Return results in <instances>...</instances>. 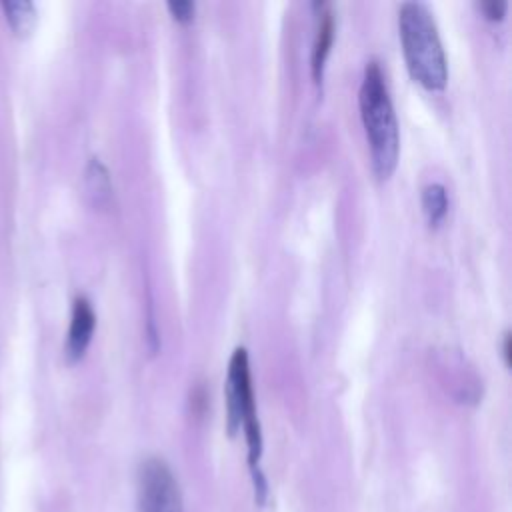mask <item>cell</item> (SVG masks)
Listing matches in <instances>:
<instances>
[{"instance_id":"6da1fadb","label":"cell","mask_w":512,"mask_h":512,"mask_svg":"<svg viewBox=\"0 0 512 512\" xmlns=\"http://www.w3.org/2000/svg\"><path fill=\"white\" fill-rule=\"evenodd\" d=\"M398 28L412 78L428 90L444 88L448 78L446 58L430 10L420 2H404L398 14Z\"/></svg>"},{"instance_id":"7a4b0ae2","label":"cell","mask_w":512,"mask_h":512,"mask_svg":"<svg viewBox=\"0 0 512 512\" xmlns=\"http://www.w3.org/2000/svg\"><path fill=\"white\" fill-rule=\"evenodd\" d=\"M360 114L370 144L372 166L380 178H386L396 166L400 140L394 108L376 62H368L364 70L360 86Z\"/></svg>"},{"instance_id":"3957f363","label":"cell","mask_w":512,"mask_h":512,"mask_svg":"<svg viewBox=\"0 0 512 512\" xmlns=\"http://www.w3.org/2000/svg\"><path fill=\"white\" fill-rule=\"evenodd\" d=\"M226 412H228L230 434H234L240 428V424L244 428L246 448H248V468H250L252 482H254V496H256V502H264L268 486H266L264 474L258 466L260 454H262V432H260V424L256 418L248 354L244 348H236L230 358V364H228Z\"/></svg>"},{"instance_id":"277c9868","label":"cell","mask_w":512,"mask_h":512,"mask_svg":"<svg viewBox=\"0 0 512 512\" xmlns=\"http://www.w3.org/2000/svg\"><path fill=\"white\" fill-rule=\"evenodd\" d=\"M140 512H184L178 482L162 458H148L138 470Z\"/></svg>"},{"instance_id":"5b68a950","label":"cell","mask_w":512,"mask_h":512,"mask_svg":"<svg viewBox=\"0 0 512 512\" xmlns=\"http://www.w3.org/2000/svg\"><path fill=\"white\" fill-rule=\"evenodd\" d=\"M94 324H96V316L90 302L82 296L76 298L72 306V318H70V328H68L66 346H64L68 362H76L82 358V354L90 344Z\"/></svg>"},{"instance_id":"8992f818","label":"cell","mask_w":512,"mask_h":512,"mask_svg":"<svg viewBox=\"0 0 512 512\" xmlns=\"http://www.w3.org/2000/svg\"><path fill=\"white\" fill-rule=\"evenodd\" d=\"M6 20L16 36H28L36 24V8L28 0H8L2 2Z\"/></svg>"},{"instance_id":"52a82bcc","label":"cell","mask_w":512,"mask_h":512,"mask_svg":"<svg viewBox=\"0 0 512 512\" xmlns=\"http://www.w3.org/2000/svg\"><path fill=\"white\" fill-rule=\"evenodd\" d=\"M84 180H86V192L92 198V202L98 206L104 204L110 196V178H108L106 166L98 158H92L88 162Z\"/></svg>"},{"instance_id":"ba28073f","label":"cell","mask_w":512,"mask_h":512,"mask_svg":"<svg viewBox=\"0 0 512 512\" xmlns=\"http://www.w3.org/2000/svg\"><path fill=\"white\" fill-rule=\"evenodd\" d=\"M332 36H334V22L330 12L322 14L320 26H318V34H316V42H314V50H312V72L314 78L320 80L322 78V68L332 44Z\"/></svg>"},{"instance_id":"9c48e42d","label":"cell","mask_w":512,"mask_h":512,"mask_svg":"<svg viewBox=\"0 0 512 512\" xmlns=\"http://www.w3.org/2000/svg\"><path fill=\"white\" fill-rule=\"evenodd\" d=\"M422 208L432 226H436L442 220V216L446 214V208H448V198H446V190L442 184L432 182L422 190Z\"/></svg>"},{"instance_id":"30bf717a","label":"cell","mask_w":512,"mask_h":512,"mask_svg":"<svg viewBox=\"0 0 512 512\" xmlns=\"http://www.w3.org/2000/svg\"><path fill=\"white\" fill-rule=\"evenodd\" d=\"M166 6L170 14L180 22H188L194 16V2L190 0H170Z\"/></svg>"},{"instance_id":"8fae6325","label":"cell","mask_w":512,"mask_h":512,"mask_svg":"<svg viewBox=\"0 0 512 512\" xmlns=\"http://www.w3.org/2000/svg\"><path fill=\"white\" fill-rule=\"evenodd\" d=\"M482 12L492 18V20H500L504 16V10H506V2L504 0H484L480 4Z\"/></svg>"}]
</instances>
